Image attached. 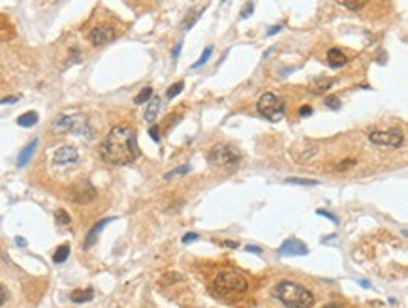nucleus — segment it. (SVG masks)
I'll return each instance as SVG.
<instances>
[{"mask_svg": "<svg viewBox=\"0 0 408 308\" xmlns=\"http://www.w3.org/2000/svg\"><path fill=\"white\" fill-rule=\"evenodd\" d=\"M100 154L105 164L111 166H126L137 158V139L134 128L121 124L115 126L104 139Z\"/></svg>", "mask_w": 408, "mask_h": 308, "instance_id": "nucleus-1", "label": "nucleus"}, {"mask_svg": "<svg viewBox=\"0 0 408 308\" xmlns=\"http://www.w3.org/2000/svg\"><path fill=\"white\" fill-rule=\"evenodd\" d=\"M275 295L284 307L288 308H313L314 307V295L307 287L299 286L295 282L284 280L279 282L275 287Z\"/></svg>", "mask_w": 408, "mask_h": 308, "instance_id": "nucleus-2", "label": "nucleus"}, {"mask_svg": "<svg viewBox=\"0 0 408 308\" xmlns=\"http://www.w3.org/2000/svg\"><path fill=\"white\" fill-rule=\"evenodd\" d=\"M207 162L219 169H233L241 162V152L231 145H215L207 154Z\"/></svg>", "mask_w": 408, "mask_h": 308, "instance_id": "nucleus-3", "label": "nucleus"}, {"mask_svg": "<svg viewBox=\"0 0 408 308\" xmlns=\"http://www.w3.org/2000/svg\"><path fill=\"white\" fill-rule=\"evenodd\" d=\"M215 286L222 293H245L249 289V280L235 271H222L215 278Z\"/></svg>", "mask_w": 408, "mask_h": 308, "instance_id": "nucleus-4", "label": "nucleus"}, {"mask_svg": "<svg viewBox=\"0 0 408 308\" xmlns=\"http://www.w3.org/2000/svg\"><path fill=\"white\" fill-rule=\"evenodd\" d=\"M51 130L53 132H57V134L73 132V134H85L87 138H93L91 128H89V122H87V118L81 117V115H75V117H66V115H61V117L53 122Z\"/></svg>", "mask_w": 408, "mask_h": 308, "instance_id": "nucleus-5", "label": "nucleus"}, {"mask_svg": "<svg viewBox=\"0 0 408 308\" xmlns=\"http://www.w3.org/2000/svg\"><path fill=\"white\" fill-rule=\"evenodd\" d=\"M258 113L260 115H263L265 118H269V120H273V122H277V120H281V118L284 117V104L282 100H279L275 94H271V92H265V94L258 100Z\"/></svg>", "mask_w": 408, "mask_h": 308, "instance_id": "nucleus-6", "label": "nucleus"}, {"mask_svg": "<svg viewBox=\"0 0 408 308\" xmlns=\"http://www.w3.org/2000/svg\"><path fill=\"white\" fill-rule=\"evenodd\" d=\"M369 141L375 145H387V147H401L403 143V136L399 130H387V132H371L369 134Z\"/></svg>", "mask_w": 408, "mask_h": 308, "instance_id": "nucleus-7", "label": "nucleus"}, {"mask_svg": "<svg viewBox=\"0 0 408 308\" xmlns=\"http://www.w3.org/2000/svg\"><path fill=\"white\" fill-rule=\"evenodd\" d=\"M96 196V190L94 186L91 184L89 181H81L77 182L75 186H73L72 190H70V199L75 203H89L93 201Z\"/></svg>", "mask_w": 408, "mask_h": 308, "instance_id": "nucleus-8", "label": "nucleus"}, {"mask_svg": "<svg viewBox=\"0 0 408 308\" xmlns=\"http://www.w3.org/2000/svg\"><path fill=\"white\" fill-rule=\"evenodd\" d=\"M111 40H115V30L107 25H100V27H94L93 30L89 32V42L93 45H105Z\"/></svg>", "mask_w": 408, "mask_h": 308, "instance_id": "nucleus-9", "label": "nucleus"}, {"mask_svg": "<svg viewBox=\"0 0 408 308\" xmlns=\"http://www.w3.org/2000/svg\"><path fill=\"white\" fill-rule=\"evenodd\" d=\"M277 252H279V255H307L309 248L299 239H286Z\"/></svg>", "mask_w": 408, "mask_h": 308, "instance_id": "nucleus-10", "label": "nucleus"}, {"mask_svg": "<svg viewBox=\"0 0 408 308\" xmlns=\"http://www.w3.org/2000/svg\"><path fill=\"white\" fill-rule=\"evenodd\" d=\"M77 158H79V154H77V150L73 149V147H61V149L53 154V162L57 166H68V164L77 162Z\"/></svg>", "mask_w": 408, "mask_h": 308, "instance_id": "nucleus-11", "label": "nucleus"}, {"mask_svg": "<svg viewBox=\"0 0 408 308\" xmlns=\"http://www.w3.org/2000/svg\"><path fill=\"white\" fill-rule=\"evenodd\" d=\"M115 218H104V220H100V222H96L94 224V227L89 231V235H87V241H85V245H83V248H91V246L94 245L96 243V239H98V235H100V231L105 227V224H109V222H113Z\"/></svg>", "mask_w": 408, "mask_h": 308, "instance_id": "nucleus-12", "label": "nucleus"}, {"mask_svg": "<svg viewBox=\"0 0 408 308\" xmlns=\"http://www.w3.org/2000/svg\"><path fill=\"white\" fill-rule=\"evenodd\" d=\"M348 60H350V58H348L341 49H329V51H327V64H329L331 68H341V66H345Z\"/></svg>", "mask_w": 408, "mask_h": 308, "instance_id": "nucleus-13", "label": "nucleus"}, {"mask_svg": "<svg viewBox=\"0 0 408 308\" xmlns=\"http://www.w3.org/2000/svg\"><path fill=\"white\" fill-rule=\"evenodd\" d=\"M36 147H38V139H32L31 143L25 147V149L21 150V154L17 156V166L19 168H23V166H27L29 162H31L32 154H34V150H36Z\"/></svg>", "mask_w": 408, "mask_h": 308, "instance_id": "nucleus-14", "label": "nucleus"}, {"mask_svg": "<svg viewBox=\"0 0 408 308\" xmlns=\"http://www.w3.org/2000/svg\"><path fill=\"white\" fill-rule=\"evenodd\" d=\"M333 83H335V79H325V77H318V79H314L313 83H311L309 90H311V92H314V94H322V92H325L327 88H331V86H333Z\"/></svg>", "mask_w": 408, "mask_h": 308, "instance_id": "nucleus-15", "label": "nucleus"}, {"mask_svg": "<svg viewBox=\"0 0 408 308\" xmlns=\"http://www.w3.org/2000/svg\"><path fill=\"white\" fill-rule=\"evenodd\" d=\"M158 111H160V98H153L149 102V107L145 111V120L147 122H155L158 118Z\"/></svg>", "mask_w": 408, "mask_h": 308, "instance_id": "nucleus-16", "label": "nucleus"}, {"mask_svg": "<svg viewBox=\"0 0 408 308\" xmlns=\"http://www.w3.org/2000/svg\"><path fill=\"white\" fill-rule=\"evenodd\" d=\"M93 297H94V291L91 287H87V289H75V291H72V295H70V299H72L73 303H87V301H91Z\"/></svg>", "mask_w": 408, "mask_h": 308, "instance_id": "nucleus-17", "label": "nucleus"}, {"mask_svg": "<svg viewBox=\"0 0 408 308\" xmlns=\"http://www.w3.org/2000/svg\"><path fill=\"white\" fill-rule=\"evenodd\" d=\"M38 122V113L36 111H29V113H23L21 117L17 118V124L23 128H31Z\"/></svg>", "mask_w": 408, "mask_h": 308, "instance_id": "nucleus-18", "label": "nucleus"}, {"mask_svg": "<svg viewBox=\"0 0 408 308\" xmlns=\"http://www.w3.org/2000/svg\"><path fill=\"white\" fill-rule=\"evenodd\" d=\"M68 254H70V246L68 245L59 246L57 252H55V255H53V261H55V263H64V261L68 259Z\"/></svg>", "mask_w": 408, "mask_h": 308, "instance_id": "nucleus-19", "label": "nucleus"}, {"mask_svg": "<svg viewBox=\"0 0 408 308\" xmlns=\"http://www.w3.org/2000/svg\"><path fill=\"white\" fill-rule=\"evenodd\" d=\"M190 169H192V168H190L188 164H185V166H181V168H175L173 171H169V173H166V175H164V179H166V181H171V179H175V177H181V175H187V173H188Z\"/></svg>", "mask_w": 408, "mask_h": 308, "instance_id": "nucleus-20", "label": "nucleus"}, {"mask_svg": "<svg viewBox=\"0 0 408 308\" xmlns=\"http://www.w3.org/2000/svg\"><path fill=\"white\" fill-rule=\"evenodd\" d=\"M183 280V275H179V273H168V275H164V277L160 278V284L162 286H169V284H175V282H181Z\"/></svg>", "mask_w": 408, "mask_h": 308, "instance_id": "nucleus-21", "label": "nucleus"}, {"mask_svg": "<svg viewBox=\"0 0 408 308\" xmlns=\"http://www.w3.org/2000/svg\"><path fill=\"white\" fill-rule=\"evenodd\" d=\"M286 184H301V186H316L320 184L318 181H311V179H299V177H290V179H284Z\"/></svg>", "mask_w": 408, "mask_h": 308, "instance_id": "nucleus-22", "label": "nucleus"}, {"mask_svg": "<svg viewBox=\"0 0 408 308\" xmlns=\"http://www.w3.org/2000/svg\"><path fill=\"white\" fill-rule=\"evenodd\" d=\"M55 220H57V224H61V225H68V224L72 222L70 214L66 213L64 209H57V213H55Z\"/></svg>", "mask_w": 408, "mask_h": 308, "instance_id": "nucleus-23", "label": "nucleus"}, {"mask_svg": "<svg viewBox=\"0 0 408 308\" xmlns=\"http://www.w3.org/2000/svg\"><path fill=\"white\" fill-rule=\"evenodd\" d=\"M151 96H153V88H151V86H145V88L134 98V104L139 106V104H143V102H147V100H151Z\"/></svg>", "mask_w": 408, "mask_h": 308, "instance_id": "nucleus-24", "label": "nucleus"}, {"mask_svg": "<svg viewBox=\"0 0 408 308\" xmlns=\"http://www.w3.org/2000/svg\"><path fill=\"white\" fill-rule=\"evenodd\" d=\"M343 8H346V10H350V11H359V10H363L367 6V2H339Z\"/></svg>", "mask_w": 408, "mask_h": 308, "instance_id": "nucleus-25", "label": "nucleus"}, {"mask_svg": "<svg viewBox=\"0 0 408 308\" xmlns=\"http://www.w3.org/2000/svg\"><path fill=\"white\" fill-rule=\"evenodd\" d=\"M183 88H185V83H183V81H179V83H175V85H171L168 88V98L169 100H173L175 96H179L181 92H183Z\"/></svg>", "mask_w": 408, "mask_h": 308, "instance_id": "nucleus-26", "label": "nucleus"}, {"mask_svg": "<svg viewBox=\"0 0 408 308\" xmlns=\"http://www.w3.org/2000/svg\"><path fill=\"white\" fill-rule=\"evenodd\" d=\"M211 55H213V47H205V51H203V55H201V56H199V60L198 62H194L192 64V68H194V70H196V68H199V66H203V64L207 62V60H209V56Z\"/></svg>", "mask_w": 408, "mask_h": 308, "instance_id": "nucleus-27", "label": "nucleus"}, {"mask_svg": "<svg viewBox=\"0 0 408 308\" xmlns=\"http://www.w3.org/2000/svg\"><path fill=\"white\" fill-rule=\"evenodd\" d=\"M325 106L329 107V109H339L341 107V100L337 96H327L325 98Z\"/></svg>", "mask_w": 408, "mask_h": 308, "instance_id": "nucleus-28", "label": "nucleus"}, {"mask_svg": "<svg viewBox=\"0 0 408 308\" xmlns=\"http://www.w3.org/2000/svg\"><path fill=\"white\" fill-rule=\"evenodd\" d=\"M352 166H356V162H354V160H345V162H341V166H339L337 169L345 171V169H348V168H352Z\"/></svg>", "mask_w": 408, "mask_h": 308, "instance_id": "nucleus-29", "label": "nucleus"}, {"mask_svg": "<svg viewBox=\"0 0 408 308\" xmlns=\"http://www.w3.org/2000/svg\"><path fill=\"white\" fill-rule=\"evenodd\" d=\"M316 214H318V216H325V218H329L331 222H337V216H335V214L327 213V211H322V209H318V211H316Z\"/></svg>", "mask_w": 408, "mask_h": 308, "instance_id": "nucleus-30", "label": "nucleus"}, {"mask_svg": "<svg viewBox=\"0 0 408 308\" xmlns=\"http://www.w3.org/2000/svg\"><path fill=\"white\" fill-rule=\"evenodd\" d=\"M6 301H8V291H6V287L0 284V307H2Z\"/></svg>", "mask_w": 408, "mask_h": 308, "instance_id": "nucleus-31", "label": "nucleus"}, {"mask_svg": "<svg viewBox=\"0 0 408 308\" xmlns=\"http://www.w3.org/2000/svg\"><path fill=\"white\" fill-rule=\"evenodd\" d=\"M196 239H198V235L196 233H187L185 237H183V243H185V245H188V243H194Z\"/></svg>", "mask_w": 408, "mask_h": 308, "instance_id": "nucleus-32", "label": "nucleus"}, {"mask_svg": "<svg viewBox=\"0 0 408 308\" xmlns=\"http://www.w3.org/2000/svg\"><path fill=\"white\" fill-rule=\"evenodd\" d=\"M311 113H313V107L311 106H303L301 109H299V115H301V117H309Z\"/></svg>", "mask_w": 408, "mask_h": 308, "instance_id": "nucleus-33", "label": "nucleus"}, {"mask_svg": "<svg viewBox=\"0 0 408 308\" xmlns=\"http://www.w3.org/2000/svg\"><path fill=\"white\" fill-rule=\"evenodd\" d=\"M149 134H151V138L155 139V141H160V134H158V128L153 126L151 130H149Z\"/></svg>", "mask_w": 408, "mask_h": 308, "instance_id": "nucleus-34", "label": "nucleus"}, {"mask_svg": "<svg viewBox=\"0 0 408 308\" xmlns=\"http://www.w3.org/2000/svg\"><path fill=\"white\" fill-rule=\"evenodd\" d=\"M252 10H254V4H249V6H247V8L243 10V13H241V17H249Z\"/></svg>", "mask_w": 408, "mask_h": 308, "instance_id": "nucleus-35", "label": "nucleus"}, {"mask_svg": "<svg viewBox=\"0 0 408 308\" xmlns=\"http://www.w3.org/2000/svg\"><path fill=\"white\" fill-rule=\"evenodd\" d=\"M19 98L17 96H10V98H4V100H0V104H11V102H17Z\"/></svg>", "mask_w": 408, "mask_h": 308, "instance_id": "nucleus-36", "label": "nucleus"}, {"mask_svg": "<svg viewBox=\"0 0 408 308\" xmlns=\"http://www.w3.org/2000/svg\"><path fill=\"white\" fill-rule=\"evenodd\" d=\"M181 49H183V42H179V43H177V47L173 49V58H177L179 53H181Z\"/></svg>", "mask_w": 408, "mask_h": 308, "instance_id": "nucleus-37", "label": "nucleus"}, {"mask_svg": "<svg viewBox=\"0 0 408 308\" xmlns=\"http://www.w3.org/2000/svg\"><path fill=\"white\" fill-rule=\"evenodd\" d=\"M247 252H256V254H260L262 248H260V246H247Z\"/></svg>", "mask_w": 408, "mask_h": 308, "instance_id": "nucleus-38", "label": "nucleus"}, {"mask_svg": "<svg viewBox=\"0 0 408 308\" xmlns=\"http://www.w3.org/2000/svg\"><path fill=\"white\" fill-rule=\"evenodd\" d=\"M224 246H230V248H237L239 243L237 241H224Z\"/></svg>", "mask_w": 408, "mask_h": 308, "instance_id": "nucleus-39", "label": "nucleus"}, {"mask_svg": "<svg viewBox=\"0 0 408 308\" xmlns=\"http://www.w3.org/2000/svg\"><path fill=\"white\" fill-rule=\"evenodd\" d=\"M281 28H282V27H281V25H277V27H273L271 30L267 32V34H269V36H273V34H277V32H281Z\"/></svg>", "mask_w": 408, "mask_h": 308, "instance_id": "nucleus-40", "label": "nucleus"}, {"mask_svg": "<svg viewBox=\"0 0 408 308\" xmlns=\"http://www.w3.org/2000/svg\"><path fill=\"white\" fill-rule=\"evenodd\" d=\"M15 243H17L19 246H27V241H25L23 237H17V239H15Z\"/></svg>", "mask_w": 408, "mask_h": 308, "instance_id": "nucleus-41", "label": "nucleus"}, {"mask_svg": "<svg viewBox=\"0 0 408 308\" xmlns=\"http://www.w3.org/2000/svg\"><path fill=\"white\" fill-rule=\"evenodd\" d=\"M324 308H341L339 305H335V303H331V305H325Z\"/></svg>", "mask_w": 408, "mask_h": 308, "instance_id": "nucleus-42", "label": "nucleus"}]
</instances>
